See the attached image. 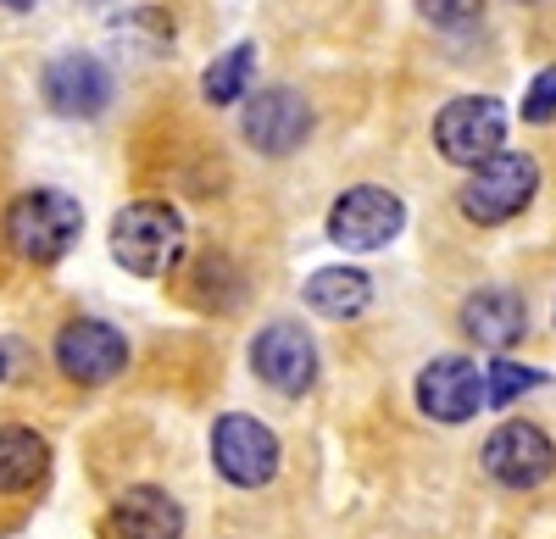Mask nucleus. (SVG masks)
<instances>
[{"label": "nucleus", "mask_w": 556, "mask_h": 539, "mask_svg": "<svg viewBox=\"0 0 556 539\" xmlns=\"http://www.w3.org/2000/svg\"><path fill=\"white\" fill-rule=\"evenodd\" d=\"M462 329L490 350H513L529 329V306L513 290H479V295H468V306H462Z\"/></svg>", "instance_id": "nucleus-14"}, {"label": "nucleus", "mask_w": 556, "mask_h": 539, "mask_svg": "<svg viewBox=\"0 0 556 539\" xmlns=\"http://www.w3.org/2000/svg\"><path fill=\"white\" fill-rule=\"evenodd\" d=\"M212 462L228 484H240V489H262L273 473H278V439L267 423L245 418V412H228L217 418L212 428Z\"/></svg>", "instance_id": "nucleus-6"}, {"label": "nucleus", "mask_w": 556, "mask_h": 539, "mask_svg": "<svg viewBox=\"0 0 556 539\" xmlns=\"http://www.w3.org/2000/svg\"><path fill=\"white\" fill-rule=\"evenodd\" d=\"M128 362V345L112 323H96V318H78L56 334V368L73 378V384H106L117 378Z\"/></svg>", "instance_id": "nucleus-9"}, {"label": "nucleus", "mask_w": 556, "mask_h": 539, "mask_svg": "<svg viewBox=\"0 0 556 539\" xmlns=\"http://www.w3.org/2000/svg\"><path fill=\"white\" fill-rule=\"evenodd\" d=\"M0 7H7V12H28V7H34V0H0Z\"/></svg>", "instance_id": "nucleus-21"}, {"label": "nucleus", "mask_w": 556, "mask_h": 539, "mask_svg": "<svg viewBox=\"0 0 556 539\" xmlns=\"http://www.w3.org/2000/svg\"><path fill=\"white\" fill-rule=\"evenodd\" d=\"M367 300H374V284H367L362 267H317L306 279V306L323 318H356Z\"/></svg>", "instance_id": "nucleus-16"}, {"label": "nucleus", "mask_w": 556, "mask_h": 539, "mask_svg": "<svg viewBox=\"0 0 556 539\" xmlns=\"http://www.w3.org/2000/svg\"><path fill=\"white\" fill-rule=\"evenodd\" d=\"M484 467L495 484L506 489H534L551 478L556 467V445L545 439V428L534 423H501L490 439H484Z\"/></svg>", "instance_id": "nucleus-8"}, {"label": "nucleus", "mask_w": 556, "mask_h": 539, "mask_svg": "<svg viewBox=\"0 0 556 539\" xmlns=\"http://www.w3.org/2000/svg\"><path fill=\"white\" fill-rule=\"evenodd\" d=\"M417 407L434 423H468L484 407V373L468 356H440L417 373Z\"/></svg>", "instance_id": "nucleus-10"}, {"label": "nucleus", "mask_w": 556, "mask_h": 539, "mask_svg": "<svg viewBox=\"0 0 556 539\" xmlns=\"http://www.w3.org/2000/svg\"><path fill=\"white\" fill-rule=\"evenodd\" d=\"M51 473V445L34 428H0V496H23Z\"/></svg>", "instance_id": "nucleus-15"}, {"label": "nucleus", "mask_w": 556, "mask_h": 539, "mask_svg": "<svg viewBox=\"0 0 556 539\" xmlns=\"http://www.w3.org/2000/svg\"><path fill=\"white\" fill-rule=\"evenodd\" d=\"M501 140H506V112H501V101H490V95H462V101H451V106L434 117V145H440V156L456 162V167L490 162V156L501 151Z\"/></svg>", "instance_id": "nucleus-4"}, {"label": "nucleus", "mask_w": 556, "mask_h": 539, "mask_svg": "<svg viewBox=\"0 0 556 539\" xmlns=\"http://www.w3.org/2000/svg\"><path fill=\"white\" fill-rule=\"evenodd\" d=\"M78 234H84V206L62 190H28L7 206V245L23 261L51 267L78 245Z\"/></svg>", "instance_id": "nucleus-2"}, {"label": "nucleus", "mask_w": 556, "mask_h": 539, "mask_svg": "<svg viewBox=\"0 0 556 539\" xmlns=\"http://www.w3.org/2000/svg\"><path fill=\"white\" fill-rule=\"evenodd\" d=\"M45 101L62 117H101L112 101V73L96 56H56L45 67Z\"/></svg>", "instance_id": "nucleus-12"}, {"label": "nucleus", "mask_w": 556, "mask_h": 539, "mask_svg": "<svg viewBox=\"0 0 556 539\" xmlns=\"http://www.w3.org/2000/svg\"><path fill=\"white\" fill-rule=\"evenodd\" d=\"M540 190V167L523 151H495L490 162L473 167V178L462 184V217L479 222V229H495V222L518 217Z\"/></svg>", "instance_id": "nucleus-3"}, {"label": "nucleus", "mask_w": 556, "mask_h": 539, "mask_svg": "<svg viewBox=\"0 0 556 539\" xmlns=\"http://www.w3.org/2000/svg\"><path fill=\"white\" fill-rule=\"evenodd\" d=\"M312 133V106L295 95V89H262V95L245 106V140L262 156H290L301 140Z\"/></svg>", "instance_id": "nucleus-11"}, {"label": "nucleus", "mask_w": 556, "mask_h": 539, "mask_svg": "<svg viewBox=\"0 0 556 539\" xmlns=\"http://www.w3.org/2000/svg\"><path fill=\"white\" fill-rule=\"evenodd\" d=\"M534 384H545L534 368H518V362H495V368L484 373V400H490V407H513V400H518L523 389H534Z\"/></svg>", "instance_id": "nucleus-18"}, {"label": "nucleus", "mask_w": 556, "mask_h": 539, "mask_svg": "<svg viewBox=\"0 0 556 539\" xmlns=\"http://www.w3.org/2000/svg\"><path fill=\"white\" fill-rule=\"evenodd\" d=\"M251 67H256V44H235V51H223V56L206 67V78H201L206 101H212V106H235V101H245Z\"/></svg>", "instance_id": "nucleus-17"}, {"label": "nucleus", "mask_w": 556, "mask_h": 539, "mask_svg": "<svg viewBox=\"0 0 556 539\" xmlns=\"http://www.w3.org/2000/svg\"><path fill=\"white\" fill-rule=\"evenodd\" d=\"M251 368L278 395H306L317 378V345L301 323H267L251 345Z\"/></svg>", "instance_id": "nucleus-7"}, {"label": "nucleus", "mask_w": 556, "mask_h": 539, "mask_svg": "<svg viewBox=\"0 0 556 539\" xmlns=\"http://www.w3.org/2000/svg\"><path fill=\"white\" fill-rule=\"evenodd\" d=\"M117 539H184V506L156 484H134L112 506Z\"/></svg>", "instance_id": "nucleus-13"}, {"label": "nucleus", "mask_w": 556, "mask_h": 539, "mask_svg": "<svg viewBox=\"0 0 556 539\" xmlns=\"http://www.w3.org/2000/svg\"><path fill=\"white\" fill-rule=\"evenodd\" d=\"M417 12H424L434 28H468L484 12V0H417Z\"/></svg>", "instance_id": "nucleus-19"}, {"label": "nucleus", "mask_w": 556, "mask_h": 539, "mask_svg": "<svg viewBox=\"0 0 556 539\" xmlns=\"http://www.w3.org/2000/svg\"><path fill=\"white\" fill-rule=\"evenodd\" d=\"M0 373H7V368H0Z\"/></svg>", "instance_id": "nucleus-22"}, {"label": "nucleus", "mask_w": 556, "mask_h": 539, "mask_svg": "<svg viewBox=\"0 0 556 539\" xmlns=\"http://www.w3.org/2000/svg\"><path fill=\"white\" fill-rule=\"evenodd\" d=\"M112 256L134 279H167L184 256V217L162 201H134L112 217Z\"/></svg>", "instance_id": "nucleus-1"}, {"label": "nucleus", "mask_w": 556, "mask_h": 539, "mask_svg": "<svg viewBox=\"0 0 556 539\" xmlns=\"http://www.w3.org/2000/svg\"><path fill=\"white\" fill-rule=\"evenodd\" d=\"M551 117H556V67H545L523 95V123H551Z\"/></svg>", "instance_id": "nucleus-20"}, {"label": "nucleus", "mask_w": 556, "mask_h": 539, "mask_svg": "<svg viewBox=\"0 0 556 539\" xmlns=\"http://www.w3.org/2000/svg\"><path fill=\"white\" fill-rule=\"evenodd\" d=\"M401 229H406V206H401V195H390L379 184L345 190L329 211V240L345 251H384Z\"/></svg>", "instance_id": "nucleus-5"}]
</instances>
